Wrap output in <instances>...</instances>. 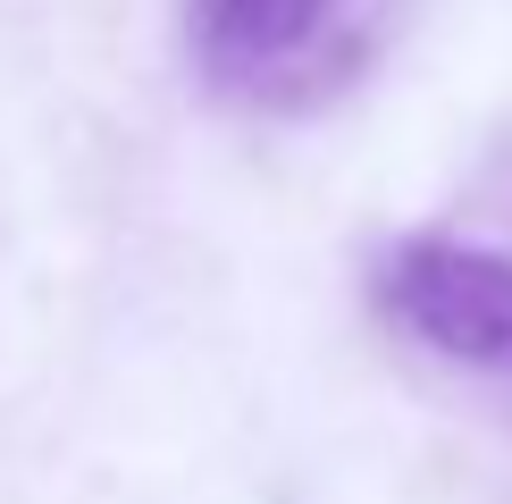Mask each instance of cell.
<instances>
[{
    "label": "cell",
    "mask_w": 512,
    "mask_h": 504,
    "mask_svg": "<svg viewBox=\"0 0 512 504\" xmlns=\"http://www.w3.org/2000/svg\"><path fill=\"white\" fill-rule=\"evenodd\" d=\"M378 311L445 362L512 378V252L412 236L378 261Z\"/></svg>",
    "instance_id": "6da1fadb"
},
{
    "label": "cell",
    "mask_w": 512,
    "mask_h": 504,
    "mask_svg": "<svg viewBox=\"0 0 512 504\" xmlns=\"http://www.w3.org/2000/svg\"><path fill=\"white\" fill-rule=\"evenodd\" d=\"M194 59L219 93L294 110L345 76V0H194Z\"/></svg>",
    "instance_id": "7a4b0ae2"
}]
</instances>
